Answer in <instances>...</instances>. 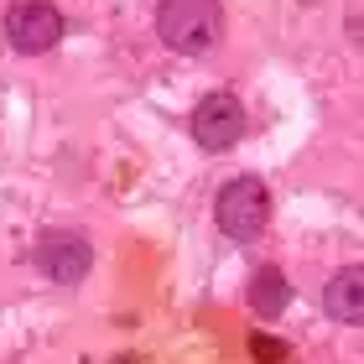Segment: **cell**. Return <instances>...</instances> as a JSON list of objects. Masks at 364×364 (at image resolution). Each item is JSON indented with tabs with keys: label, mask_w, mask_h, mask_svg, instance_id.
<instances>
[{
	"label": "cell",
	"mask_w": 364,
	"mask_h": 364,
	"mask_svg": "<svg viewBox=\"0 0 364 364\" xmlns=\"http://www.w3.org/2000/svg\"><path fill=\"white\" fill-rule=\"evenodd\" d=\"M156 37L182 58H203L224 42V6L219 0H161L156 6Z\"/></svg>",
	"instance_id": "cell-1"
},
{
	"label": "cell",
	"mask_w": 364,
	"mask_h": 364,
	"mask_svg": "<svg viewBox=\"0 0 364 364\" xmlns=\"http://www.w3.org/2000/svg\"><path fill=\"white\" fill-rule=\"evenodd\" d=\"M213 224H219V235H229L235 245H250L266 235L271 224V193L260 177H235L224 182L219 198H213Z\"/></svg>",
	"instance_id": "cell-2"
},
{
	"label": "cell",
	"mask_w": 364,
	"mask_h": 364,
	"mask_svg": "<svg viewBox=\"0 0 364 364\" xmlns=\"http://www.w3.org/2000/svg\"><path fill=\"white\" fill-rule=\"evenodd\" d=\"M6 42L21 58L53 53V47L63 42V11L53 6V0H16V6L6 11Z\"/></svg>",
	"instance_id": "cell-3"
},
{
	"label": "cell",
	"mask_w": 364,
	"mask_h": 364,
	"mask_svg": "<svg viewBox=\"0 0 364 364\" xmlns=\"http://www.w3.org/2000/svg\"><path fill=\"white\" fill-rule=\"evenodd\" d=\"M31 266L47 281H58V287H78L94 271V245L84 235H73V229H47L37 240V250H31Z\"/></svg>",
	"instance_id": "cell-4"
},
{
	"label": "cell",
	"mask_w": 364,
	"mask_h": 364,
	"mask_svg": "<svg viewBox=\"0 0 364 364\" xmlns=\"http://www.w3.org/2000/svg\"><path fill=\"white\" fill-rule=\"evenodd\" d=\"M245 136V105L235 94H203L193 109V141L203 146V151H229V146H240Z\"/></svg>",
	"instance_id": "cell-5"
},
{
	"label": "cell",
	"mask_w": 364,
	"mask_h": 364,
	"mask_svg": "<svg viewBox=\"0 0 364 364\" xmlns=\"http://www.w3.org/2000/svg\"><path fill=\"white\" fill-rule=\"evenodd\" d=\"M323 307H328V318H333V323L359 328V323H364V271H359V266H343V276L328 281Z\"/></svg>",
	"instance_id": "cell-6"
},
{
	"label": "cell",
	"mask_w": 364,
	"mask_h": 364,
	"mask_svg": "<svg viewBox=\"0 0 364 364\" xmlns=\"http://www.w3.org/2000/svg\"><path fill=\"white\" fill-rule=\"evenodd\" d=\"M250 307L260 312V318H281V312L291 307V287L287 276H281L276 266H260L255 281H250Z\"/></svg>",
	"instance_id": "cell-7"
},
{
	"label": "cell",
	"mask_w": 364,
	"mask_h": 364,
	"mask_svg": "<svg viewBox=\"0 0 364 364\" xmlns=\"http://www.w3.org/2000/svg\"><path fill=\"white\" fill-rule=\"evenodd\" d=\"M250 354H255V364H281V359H287V343L271 338V333H255L250 338Z\"/></svg>",
	"instance_id": "cell-8"
},
{
	"label": "cell",
	"mask_w": 364,
	"mask_h": 364,
	"mask_svg": "<svg viewBox=\"0 0 364 364\" xmlns=\"http://www.w3.org/2000/svg\"><path fill=\"white\" fill-rule=\"evenodd\" d=\"M302 6H312V0H302Z\"/></svg>",
	"instance_id": "cell-9"
}]
</instances>
